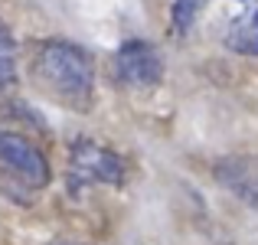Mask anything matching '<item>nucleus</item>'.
<instances>
[{"label": "nucleus", "instance_id": "1", "mask_svg": "<svg viewBox=\"0 0 258 245\" xmlns=\"http://www.w3.org/2000/svg\"><path fill=\"white\" fill-rule=\"evenodd\" d=\"M33 79L69 108L85 111L92 105L95 63L76 43H66V39H46V43H39L36 56H33Z\"/></svg>", "mask_w": 258, "mask_h": 245}, {"label": "nucleus", "instance_id": "2", "mask_svg": "<svg viewBox=\"0 0 258 245\" xmlns=\"http://www.w3.org/2000/svg\"><path fill=\"white\" fill-rule=\"evenodd\" d=\"M114 79L127 88H154L164 79V56L154 43L144 39H131L114 52Z\"/></svg>", "mask_w": 258, "mask_h": 245}, {"label": "nucleus", "instance_id": "3", "mask_svg": "<svg viewBox=\"0 0 258 245\" xmlns=\"http://www.w3.org/2000/svg\"><path fill=\"white\" fill-rule=\"evenodd\" d=\"M0 163H4L17 180H23L26 187H33V190L49 183V163H46L43 151H39L33 141H26L23 134L0 131Z\"/></svg>", "mask_w": 258, "mask_h": 245}, {"label": "nucleus", "instance_id": "4", "mask_svg": "<svg viewBox=\"0 0 258 245\" xmlns=\"http://www.w3.org/2000/svg\"><path fill=\"white\" fill-rule=\"evenodd\" d=\"M72 173L92 183H108V187H121L124 183V160L105 144L95 141H76L69 151Z\"/></svg>", "mask_w": 258, "mask_h": 245}, {"label": "nucleus", "instance_id": "5", "mask_svg": "<svg viewBox=\"0 0 258 245\" xmlns=\"http://www.w3.org/2000/svg\"><path fill=\"white\" fill-rule=\"evenodd\" d=\"M216 180H219L229 193L239 196L245 206L258 209V157H245V154H239V157H222L216 163Z\"/></svg>", "mask_w": 258, "mask_h": 245}, {"label": "nucleus", "instance_id": "6", "mask_svg": "<svg viewBox=\"0 0 258 245\" xmlns=\"http://www.w3.org/2000/svg\"><path fill=\"white\" fill-rule=\"evenodd\" d=\"M226 46L232 52H242V56H258V10L235 20L226 36Z\"/></svg>", "mask_w": 258, "mask_h": 245}, {"label": "nucleus", "instance_id": "7", "mask_svg": "<svg viewBox=\"0 0 258 245\" xmlns=\"http://www.w3.org/2000/svg\"><path fill=\"white\" fill-rule=\"evenodd\" d=\"M209 0H173L170 4V33L176 39H183L189 30H193L196 17L206 10Z\"/></svg>", "mask_w": 258, "mask_h": 245}, {"label": "nucleus", "instance_id": "8", "mask_svg": "<svg viewBox=\"0 0 258 245\" xmlns=\"http://www.w3.org/2000/svg\"><path fill=\"white\" fill-rule=\"evenodd\" d=\"M13 82H17V46L7 26L0 23V88H10Z\"/></svg>", "mask_w": 258, "mask_h": 245}]
</instances>
